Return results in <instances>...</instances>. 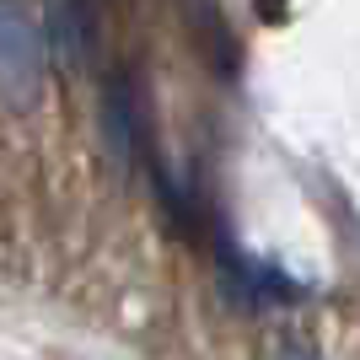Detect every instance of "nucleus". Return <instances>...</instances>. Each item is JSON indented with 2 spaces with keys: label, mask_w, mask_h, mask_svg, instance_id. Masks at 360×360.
<instances>
[{
  "label": "nucleus",
  "mask_w": 360,
  "mask_h": 360,
  "mask_svg": "<svg viewBox=\"0 0 360 360\" xmlns=\"http://www.w3.org/2000/svg\"><path fill=\"white\" fill-rule=\"evenodd\" d=\"M44 32L22 0H0V97L11 108H32L44 91Z\"/></svg>",
  "instance_id": "nucleus-1"
},
{
  "label": "nucleus",
  "mask_w": 360,
  "mask_h": 360,
  "mask_svg": "<svg viewBox=\"0 0 360 360\" xmlns=\"http://www.w3.org/2000/svg\"><path fill=\"white\" fill-rule=\"evenodd\" d=\"M226 285H231V296L253 301V307L301 301V285H296V280H285V269H274V264H258V258L237 253V248H226Z\"/></svg>",
  "instance_id": "nucleus-2"
},
{
  "label": "nucleus",
  "mask_w": 360,
  "mask_h": 360,
  "mask_svg": "<svg viewBox=\"0 0 360 360\" xmlns=\"http://www.w3.org/2000/svg\"><path fill=\"white\" fill-rule=\"evenodd\" d=\"M103 129H108V146H113V156L119 162H135L140 150V103L135 91H129V75H108V91H103Z\"/></svg>",
  "instance_id": "nucleus-3"
},
{
  "label": "nucleus",
  "mask_w": 360,
  "mask_h": 360,
  "mask_svg": "<svg viewBox=\"0 0 360 360\" xmlns=\"http://www.w3.org/2000/svg\"><path fill=\"white\" fill-rule=\"evenodd\" d=\"M49 49L60 54V65H81L91 49V16H86V0H54L49 11Z\"/></svg>",
  "instance_id": "nucleus-4"
},
{
  "label": "nucleus",
  "mask_w": 360,
  "mask_h": 360,
  "mask_svg": "<svg viewBox=\"0 0 360 360\" xmlns=\"http://www.w3.org/2000/svg\"><path fill=\"white\" fill-rule=\"evenodd\" d=\"M274 360H317V355H312L307 339H280V355H274Z\"/></svg>",
  "instance_id": "nucleus-5"
}]
</instances>
